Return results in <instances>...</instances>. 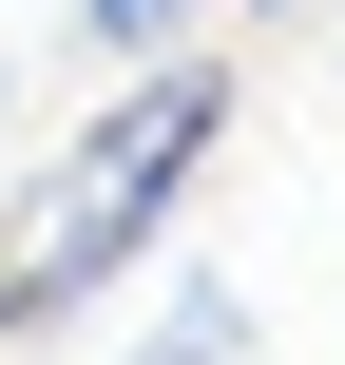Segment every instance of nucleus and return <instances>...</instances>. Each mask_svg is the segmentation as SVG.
<instances>
[{"label":"nucleus","instance_id":"obj_1","mask_svg":"<svg viewBox=\"0 0 345 365\" xmlns=\"http://www.w3.org/2000/svg\"><path fill=\"white\" fill-rule=\"evenodd\" d=\"M211 135H230V77H211V58H134V96H115V115H96L38 192H19V250H0V346H19V327H58L77 289H115V269L173 231V192L211 173Z\"/></svg>","mask_w":345,"mask_h":365},{"label":"nucleus","instance_id":"obj_2","mask_svg":"<svg viewBox=\"0 0 345 365\" xmlns=\"http://www.w3.org/2000/svg\"><path fill=\"white\" fill-rule=\"evenodd\" d=\"M134 365H250V289H230V269H192V289H173V327H134Z\"/></svg>","mask_w":345,"mask_h":365},{"label":"nucleus","instance_id":"obj_3","mask_svg":"<svg viewBox=\"0 0 345 365\" xmlns=\"http://www.w3.org/2000/svg\"><path fill=\"white\" fill-rule=\"evenodd\" d=\"M192 19H211V0H77L96 58H192Z\"/></svg>","mask_w":345,"mask_h":365},{"label":"nucleus","instance_id":"obj_4","mask_svg":"<svg viewBox=\"0 0 345 365\" xmlns=\"http://www.w3.org/2000/svg\"><path fill=\"white\" fill-rule=\"evenodd\" d=\"M0 115H19V58H0Z\"/></svg>","mask_w":345,"mask_h":365}]
</instances>
